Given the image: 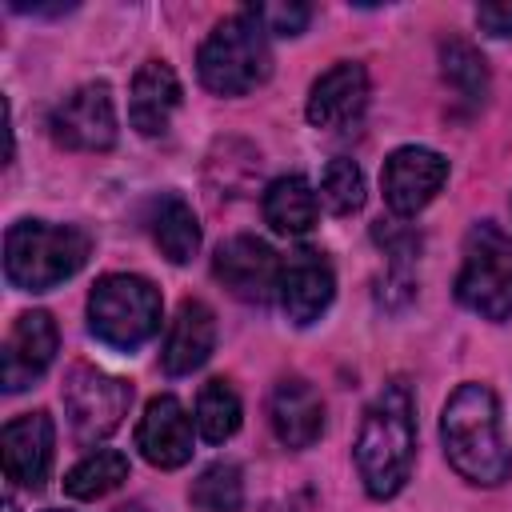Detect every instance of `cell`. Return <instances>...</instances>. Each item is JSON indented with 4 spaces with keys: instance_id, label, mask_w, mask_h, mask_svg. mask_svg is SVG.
Here are the masks:
<instances>
[{
    "instance_id": "cell-14",
    "label": "cell",
    "mask_w": 512,
    "mask_h": 512,
    "mask_svg": "<svg viewBox=\"0 0 512 512\" xmlns=\"http://www.w3.org/2000/svg\"><path fill=\"white\" fill-rule=\"evenodd\" d=\"M336 292V276L332 264L324 260V252L316 248H296L284 264H280V308L292 324H312L320 320V312L332 304Z\"/></svg>"
},
{
    "instance_id": "cell-5",
    "label": "cell",
    "mask_w": 512,
    "mask_h": 512,
    "mask_svg": "<svg viewBox=\"0 0 512 512\" xmlns=\"http://www.w3.org/2000/svg\"><path fill=\"white\" fill-rule=\"evenodd\" d=\"M88 328L100 344L132 352L160 328V292L152 280L132 272L100 276L88 292Z\"/></svg>"
},
{
    "instance_id": "cell-19",
    "label": "cell",
    "mask_w": 512,
    "mask_h": 512,
    "mask_svg": "<svg viewBox=\"0 0 512 512\" xmlns=\"http://www.w3.org/2000/svg\"><path fill=\"white\" fill-rule=\"evenodd\" d=\"M264 224L280 236H300L316 224V212H320V196L312 192V184L304 176H276L268 188H264Z\"/></svg>"
},
{
    "instance_id": "cell-10",
    "label": "cell",
    "mask_w": 512,
    "mask_h": 512,
    "mask_svg": "<svg viewBox=\"0 0 512 512\" xmlns=\"http://www.w3.org/2000/svg\"><path fill=\"white\" fill-rule=\"evenodd\" d=\"M448 180V160L432 148L420 144H404L384 160L380 184H384V200L396 216H416Z\"/></svg>"
},
{
    "instance_id": "cell-9",
    "label": "cell",
    "mask_w": 512,
    "mask_h": 512,
    "mask_svg": "<svg viewBox=\"0 0 512 512\" xmlns=\"http://www.w3.org/2000/svg\"><path fill=\"white\" fill-rule=\"evenodd\" d=\"M216 280L244 304H268L280 296V260L256 236H232L212 256Z\"/></svg>"
},
{
    "instance_id": "cell-28",
    "label": "cell",
    "mask_w": 512,
    "mask_h": 512,
    "mask_svg": "<svg viewBox=\"0 0 512 512\" xmlns=\"http://www.w3.org/2000/svg\"><path fill=\"white\" fill-rule=\"evenodd\" d=\"M48 512H60V508H48Z\"/></svg>"
},
{
    "instance_id": "cell-24",
    "label": "cell",
    "mask_w": 512,
    "mask_h": 512,
    "mask_svg": "<svg viewBox=\"0 0 512 512\" xmlns=\"http://www.w3.org/2000/svg\"><path fill=\"white\" fill-rule=\"evenodd\" d=\"M196 512H236L244 500V480L232 460H212L188 488Z\"/></svg>"
},
{
    "instance_id": "cell-25",
    "label": "cell",
    "mask_w": 512,
    "mask_h": 512,
    "mask_svg": "<svg viewBox=\"0 0 512 512\" xmlns=\"http://www.w3.org/2000/svg\"><path fill=\"white\" fill-rule=\"evenodd\" d=\"M320 204H324L332 216H352V212H360V204H364V172L356 168V160L336 156V160L324 164V176H320Z\"/></svg>"
},
{
    "instance_id": "cell-7",
    "label": "cell",
    "mask_w": 512,
    "mask_h": 512,
    "mask_svg": "<svg viewBox=\"0 0 512 512\" xmlns=\"http://www.w3.org/2000/svg\"><path fill=\"white\" fill-rule=\"evenodd\" d=\"M132 404V384L92 364H72L64 376V412L80 444H96L120 428Z\"/></svg>"
},
{
    "instance_id": "cell-16",
    "label": "cell",
    "mask_w": 512,
    "mask_h": 512,
    "mask_svg": "<svg viewBox=\"0 0 512 512\" xmlns=\"http://www.w3.org/2000/svg\"><path fill=\"white\" fill-rule=\"evenodd\" d=\"M268 420L284 448H312L324 432L320 392L304 376H280L268 400Z\"/></svg>"
},
{
    "instance_id": "cell-27",
    "label": "cell",
    "mask_w": 512,
    "mask_h": 512,
    "mask_svg": "<svg viewBox=\"0 0 512 512\" xmlns=\"http://www.w3.org/2000/svg\"><path fill=\"white\" fill-rule=\"evenodd\" d=\"M476 24L488 36H512V4H480L476 8Z\"/></svg>"
},
{
    "instance_id": "cell-4",
    "label": "cell",
    "mask_w": 512,
    "mask_h": 512,
    "mask_svg": "<svg viewBox=\"0 0 512 512\" xmlns=\"http://www.w3.org/2000/svg\"><path fill=\"white\" fill-rule=\"evenodd\" d=\"M196 72H200V84L216 96H244L256 84H264L272 72V48L260 16L252 8L224 16L200 44Z\"/></svg>"
},
{
    "instance_id": "cell-26",
    "label": "cell",
    "mask_w": 512,
    "mask_h": 512,
    "mask_svg": "<svg viewBox=\"0 0 512 512\" xmlns=\"http://www.w3.org/2000/svg\"><path fill=\"white\" fill-rule=\"evenodd\" d=\"M256 16H260V24L268 28V32H276V36H300L304 28H308V20H312V8L308 4H248Z\"/></svg>"
},
{
    "instance_id": "cell-3",
    "label": "cell",
    "mask_w": 512,
    "mask_h": 512,
    "mask_svg": "<svg viewBox=\"0 0 512 512\" xmlns=\"http://www.w3.org/2000/svg\"><path fill=\"white\" fill-rule=\"evenodd\" d=\"M92 252V236L76 224L16 220L4 236V276L20 292H48L72 280Z\"/></svg>"
},
{
    "instance_id": "cell-12",
    "label": "cell",
    "mask_w": 512,
    "mask_h": 512,
    "mask_svg": "<svg viewBox=\"0 0 512 512\" xmlns=\"http://www.w3.org/2000/svg\"><path fill=\"white\" fill-rule=\"evenodd\" d=\"M60 348V332L56 320L48 312H20L16 324L8 328L4 340V356H0V376H4V392H24L32 380H40L48 372V364L56 360Z\"/></svg>"
},
{
    "instance_id": "cell-15",
    "label": "cell",
    "mask_w": 512,
    "mask_h": 512,
    "mask_svg": "<svg viewBox=\"0 0 512 512\" xmlns=\"http://www.w3.org/2000/svg\"><path fill=\"white\" fill-rule=\"evenodd\" d=\"M136 448L152 468H180L192 460V416L176 396H152L140 424Z\"/></svg>"
},
{
    "instance_id": "cell-13",
    "label": "cell",
    "mask_w": 512,
    "mask_h": 512,
    "mask_svg": "<svg viewBox=\"0 0 512 512\" xmlns=\"http://www.w3.org/2000/svg\"><path fill=\"white\" fill-rule=\"evenodd\" d=\"M52 448H56V428L48 412H24L4 424L0 432V452H4V476L20 488H40L52 468Z\"/></svg>"
},
{
    "instance_id": "cell-11",
    "label": "cell",
    "mask_w": 512,
    "mask_h": 512,
    "mask_svg": "<svg viewBox=\"0 0 512 512\" xmlns=\"http://www.w3.org/2000/svg\"><path fill=\"white\" fill-rule=\"evenodd\" d=\"M368 108V72L356 60H336L316 76L308 92V124L324 132H348Z\"/></svg>"
},
{
    "instance_id": "cell-22",
    "label": "cell",
    "mask_w": 512,
    "mask_h": 512,
    "mask_svg": "<svg viewBox=\"0 0 512 512\" xmlns=\"http://www.w3.org/2000/svg\"><path fill=\"white\" fill-rule=\"evenodd\" d=\"M440 76L444 84L456 92V100H464L468 108H476L488 96V68L484 56L468 44V40H444L440 44Z\"/></svg>"
},
{
    "instance_id": "cell-2",
    "label": "cell",
    "mask_w": 512,
    "mask_h": 512,
    "mask_svg": "<svg viewBox=\"0 0 512 512\" xmlns=\"http://www.w3.org/2000/svg\"><path fill=\"white\" fill-rule=\"evenodd\" d=\"M412 460H416V404H412V388L404 380H392L368 404L356 436V472L364 480V492L372 500L396 496L412 476Z\"/></svg>"
},
{
    "instance_id": "cell-20",
    "label": "cell",
    "mask_w": 512,
    "mask_h": 512,
    "mask_svg": "<svg viewBox=\"0 0 512 512\" xmlns=\"http://www.w3.org/2000/svg\"><path fill=\"white\" fill-rule=\"evenodd\" d=\"M148 232L156 240V248L172 260V264H188L200 248V220L188 208V200L180 196H156L148 208Z\"/></svg>"
},
{
    "instance_id": "cell-1",
    "label": "cell",
    "mask_w": 512,
    "mask_h": 512,
    "mask_svg": "<svg viewBox=\"0 0 512 512\" xmlns=\"http://www.w3.org/2000/svg\"><path fill=\"white\" fill-rule=\"evenodd\" d=\"M440 440L448 464L468 484H504L512 476V448L504 440L500 404L484 384H460L440 412Z\"/></svg>"
},
{
    "instance_id": "cell-21",
    "label": "cell",
    "mask_w": 512,
    "mask_h": 512,
    "mask_svg": "<svg viewBox=\"0 0 512 512\" xmlns=\"http://www.w3.org/2000/svg\"><path fill=\"white\" fill-rule=\"evenodd\" d=\"M124 480H128V456L116 448H96L80 464H72V472L64 476V492L72 500H100Z\"/></svg>"
},
{
    "instance_id": "cell-17",
    "label": "cell",
    "mask_w": 512,
    "mask_h": 512,
    "mask_svg": "<svg viewBox=\"0 0 512 512\" xmlns=\"http://www.w3.org/2000/svg\"><path fill=\"white\" fill-rule=\"evenodd\" d=\"M216 348V312L204 300H180L168 336H164V352L160 364L168 376H188L196 372Z\"/></svg>"
},
{
    "instance_id": "cell-8",
    "label": "cell",
    "mask_w": 512,
    "mask_h": 512,
    "mask_svg": "<svg viewBox=\"0 0 512 512\" xmlns=\"http://www.w3.org/2000/svg\"><path fill=\"white\" fill-rule=\"evenodd\" d=\"M52 140L68 152H108L116 144V104L104 80H88L68 92L48 116Z\"/></svg>"
},
{
    "instance_id": "cell-18",
    "label": "cell",
    "mask_w": 512,
    "mask_h": 512,
    "mask_svg": "<svg viewBox=\"0 0 512 512\" xmlns=\"http://www.w3.org/2000/svg\"><path fill=\"white\" fill-rule=\"evenodd\" d=\"M180 76L172 72L168 60H144L140 72L132 76L128 92V120L140 136H160L168 132L172 112L180 108Z\"/></svg>"
},
{
    "instance_id": "cell-6",
    "label": "cell",
    "mask_w": 512,
    "mask_h": 512,
    "mask_svg": "<svg viewBox=\"0 0 512 512\" xmlns=\"http://www.w3.org/2000/svg\"><path fill=\"white\" fill-rule=\"evenodd\" d=\"M456 300L484 320L512 316V236L500 232L492 220L472 224L464 236Z\"/></svg>"
},
{
    "instance_id": "cell-23",
    "label": "cell",
    "mask_w": 512,
    "mask_h": 512,
    "mask_svg": "<svg viewBox=\"0 0 512 512\" xmlns=\"http://www.w3.org/2000/svg\"><path fill=\"white\" fill-rule=\"evenodd\" d=\"M240 416H244V408H240V396H236V388L228 380L216 376V380H208L200 388V396H196V428H200V436L208 444H224L228 436H236Z\"/></svg>"
}]
</instances>
